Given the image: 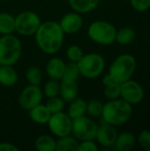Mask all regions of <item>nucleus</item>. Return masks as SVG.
I'll return each mask as SVG.
<instances>
[{"instance_id": "nucleus-1", "label": "nucleus", "mask_w": 150, "mask_h": 151, "mask_svg": "<svg viewBox=\"0 0 150 151\" xmlns=\"http://www.w3.org/2000/svg\"><path fill=\"white\" fill-rule=\"evenodd\" d=\"M34 36L38 48L47 55L57 54L65 41V33L59 23L55 20L42 22Z\"/></svg>"}, {"instance_id": "nucleus-2", "label": "nucleus", "mask_w": 150, "mask_h": 151, "mask_svg": "<svg viewBox=\"0 0 150 151\" xmlns=\"http://www.w3.org/2000/svg\"><path fill=\"white\" fill-rule=\"evenodd\" d=\"M132 106L133 105L122 98L108 100V102L103 104V110L102 113L103 121L114 127L124 125L132 117Z\"/></svg>"}, {"instance_id": "nucleus-3", "label": "nucleus", "mask_w": 150, "mask_h": 151, "mask_svg": "<svg viewBox=\"0 0 150 151\" xmlns=\"http://www.w3.org/2000/svg\"><path fill=\"white\" fill-rule=\"evenodd\" d=\"M135 69V58L131 54H122L112 61L109 67L108 73L115 82L122 84L132 79Z\"/></svg>"}, {"instance_id": "nucleus-4", "label": "nucleus", "mask_w": 150, "mask_h": 151, "mask_svg": "<svg viewBox=\"0 0 150 151\" xmlns=\"http://www.w3.org/2000/svg\"><path fill=\"white\" fill-rule=\"evenodd\" d=\"M22 54V43L14 35H4L0 36V65H14Z\"/></svg>"}, {"instance_id": "nucleus-5", "label": "nucleus", "mask_w": 150, "mask_h": 151, "mask_svg": "<svg viewBox=\"0 0 150 151\" xmlns=\"http://www.w3.org/2000/svg\"><path fill=\"white\" fill-rule=\"evenodd\" d=\"M77 65L80 76L93 80L98 78L103 73L105 69V59L99 53L90 52L84 54L77 62Z\"/></svg>"}, {"instance_id": "nucleus-6", "label": "nucleus", "mask_w": 150, "mask_h": 151, "mask_svg": "<svg viewBox=\"0 0 150 151\" xmlns=\"http://www.w3.org/2000/svg\"><path fill=\"white\" fill-rule=\"evenodd\" d=\"M117 29L106 20H95L88 27V35L91 41L100 45H111L115 42Z\"/></svg>"}, {"instance_id": "nucleus-7", "label": "nucleus", "mask_w": 150, "mask_h": 151, "mask_svg": "<svg viewBox=\"0 0 150 151\" xmlns=\"http://www.w3.org/2000/svg\"><path fill=\"white\" fill-rule=\"evenodd\" d=\"M42 23L40 16L33 11H23L15 16V32L21 36H32Z\"/></svg>"}, {"instance_id": "nucleus-8", "label": "nucleus", "mask_w": 150, "mask_h": 151, "mask_svg": "<svg viewBox=\"0 0 150 151\" xmlns=\"http://www.w3.org/2000/svg\"><path fill=\"white\" fill-rule=\"evenodd\" d=\"M98 125L89 116H82L72 119V134L79 141L95 140L97 133Z\"/></svg>"}, {"instance_id": "nucleus-9", "label": "nucleus", "mask_w": 150, "mask_h": 151, "mask_svg": "<svg viewBox=\"0 0 150 151\" xmlns=\"http://www.w3.org/2000/svg\"><path fill=\"white\" fill-rule=\"evenodd\" d=\"M47 125L51 134L55 137L59 138L72 134V119L66 112L61 111L51 114Z\"/></svg>"}, {"instance_id": "nucleus-10", "label": "nucleus", "mask_w": 150, "mask_h": 151, "mask_svg": "<svg viewBox=\"0 0 150 151\" xmlns=\"http://www.w3.org/2000/svg\"><path fill=\"white\" fill-rule=\"evenodd\" d=\"M43 97L42 88H41L39 85L28 84L19 93L18 104L21 109L28 111L34 106L41 104Z\"/></svg>"}, {"instance_id": "nucleus-11", "label": "nucleus", "mask_w": 150, "mask_h": 151, "mask_svg": "<svg viewBox=\"0 0 150 151\" xmlns=\"http://www.w3.org/2000/svg\"><path fill=\"white\" fill-rule=\"evenodd\" d=\"M120 98H122L131 105L138 104L143 100L144 89L139 82L133 80H128L127 81L120 84Z\"/></svg>"}, {"instance_id": "nucleus-12", "label": "nucleus", "mask_w": 150, "mask_h": 151, "mask_svg": "<svg viewBox=\"0 0 150 151\" xmlns=\"http://www.w3.org/2000/svg\"><path fill=\"white\" fill-rule=\"evenodd\" d=\"M58 23L65 35H74L82 28L83 18L80 13L72 11L65 13Z\"/></svg>"}, {"instance_id": "nucleus-13", "label": "nucleus", "mask_w": 150, "mask_h": 151, "mask_svg": "<svg viewBox=\"0 0 150 151\" xmlns=\"http://www.w3.org/2000/svg\"><path fill=\"white\" fill-rule=\"evenodd\" d=\"M117 137L118 132L116 130V127L103 122L98 126L95 140L100 146L103 148H111L114 146Z\"/></svg>"}, {"instance_id": "nucleus-14", "label": "nucleus", "mask_w": 150, "mask_h": 151, "mask_svg": "<svg viewBox=\"0 0 150 151\" xmlns=\"http://www.w3.org/2000/svg\"><path fill=\"white\" fill-rule=\"evenodd\" d=\"M66 63L64 59L58 57H53L46 64L45 72L50 80L60 81L64 76Z\"/></svg>"}, {"instance_id": "nucleus-15", "label": "nucleus", "mask_w": 150, "mask_h": 151, "mask_svg": "<svg viewBox=\"0 0 150 151\" xmlns=\"http://www.w3.org/2000/svg\"><path fill=\"white\" fill-rule=\"evenodd\" d=\"M79 85L78 81H60L59 96L65 102L70 103L79 96Z\"/></svg>"}, {"instance_id": "nucleus-16", "label": "nucleus", "mask_w": 150, "mask_h": 151, "mask_svg": "<svg viewBox=\"0 0 150 151\" xmlns=\"http://www.w3.org/2000/svg\"><path fill=\"white\" fill-rule=\"evenodd\" d=\"M28 116L29 119L35 124L47 125L51 113L48 110L47 106L41 103L28 111Z\"/></svg>"}, {"instance_id": "nucleus-17", "label": "nucleus", "mask_w": 150, "mask_h": 151, "mask_svg": "<svg viewBox=\"0 0 150 151\" xmlns=\"http://www.w3.org/2000/svg\"><path fill=\"white\" fill-rule=\"evenodd\" d=\"M101 0H68V4L72 11L80 14L89 13L95 11Z\"/></svg>"}, {"instance_id": "nucleus-18", "label": "nucleus", "mask_w": 150, "mask_h": 151, "mask_svg": "<svg viewBox=\"0 0 150 151\" xmlns=\"http://www.w3.org/2000/svg\"><path fill=\"white\" fill-rule=\"evenodd\" d=\"M19 80V75L13 65H0V85L12 87Z\"/></svg>"}, {"instance_id": "nucleus-19", "label": "nucleus", "mask_w": 150, "mask_h": 151, "mask_svg": "<svg viewBox=\"0 0 150 151\" xmlns=\"http://www.w3.org/2000/svg\"><path fill=\"white\" fill-rule=\"evenodd\" d=\"M87 104L88 102L83 98L77 97L69 103V106L66 113L72 119L80 118L87 115Z\"/></svg>"}, {"instance_id": "nucleus-20", "label": "nucleus", "mask_w": 150, "mask_h": 151, "mask_svg": "<svg viewBox=\"0 0 150 151\" xmlns=\"http://www.w3.org/2000/svg\"><path fill=\"white\" fill-rule=\"evenodd\" d=\"M136 144V137L130 132H125L118 134L114 147L118 151H129L133 150Z\"/></svg>"}, {"instance_id": "nucleus-21", "label": "nucleus", "mask_w": 150, "mask_h": 151, "mask_svg": "<svg viewBox=\"0 0 150 151\" xmlns=\"http://www.w3.org/2000/svg\"><path fill=\"white\" fill-rule=\"evenodd\" d=\"M57 140L53 135L42 134L34 142V148L38 151H56Z\"/></svg>"}, {"instance_id": "nucleus-22", "label": "nucleus", "mask_w": 150, "mask_h": 151, "mask_svg": "<svg viewBox=\"0 0 150 151\" xmlns=\"http://www.w3.org/2000/svg\"><path fill=\"white\" fill-rule=\"evenodd\" d=\"M15 32V17L8 12H0V35H11Z\"/></svg>"}, {"instance_id": "nucleus-23", "label": "nucleus", "mask_w": 150, "mask_h": 151, "mask_svg": "<svg viewBox=\"0 0 150 151\" xmlns=\"http://www.w3.org/2000/svg\"><path fill=\"white\" fill-rule=\"evenodd\" d=\"M79 141L72 135H65L57 140L56 151H78Z\"/></svg>"}, {"instance_id": "nucleus-24", "label": "nucleus", "mask_w": 150, "mask_h": 151, "mask_svg": "<svg viewBox=\"0 0 150 151\" xmlns=\"http://www.w3.org/2000/svg\"><path fill=\"white\" fill-rule=\"evenodd\" d=\"M136 38V32L133 28L126 27L117 30L116 33V40L118 43L121 45H128L132 43Z\"/></svg>"}, {"instance_id": "nucleus-25", "label": "nucleus", "mask_w": 150, "mask_h": 151, "mask_svg": "<svg viewBox=\"0 0 150 151\" xmlns=\"http://www.w3.org/2000/svg\"><path fill=\"white\" fill-rule=\"evenodd\" d=\"M25 77L28 84L30 85H39L42 81L43 73L40 67L32 65L29 66L25 73Z\"/></svg>"}, {"instance_id": "nucleus-26", "label": "nucleus", "mask_w": 150, "mask_h": 151, "mask_svg": "<svg viewBox=\"0 0 150 151\" xmlns=\"http://www.w3.org/2000/svg\"><path fill=\"white\" fill-rule=\"evenodd\" d=\"M80 76L77 63L69 62L65 65V73L61 81H78L79 77Z\"/></svg>"}, {"instance_id": "nucleus-27", "label": "nucleus", "mask_w": 150, "mask_h": 151, "mask_svg": "<svg viewBox=\"0 0 150 151\" xmlns=\"http://www.w3.org/2000/svg\"><path fill=\"white\" fill-rule=\"evenodd\" d=\"M103 110V104L97 100V99H92L89 102H88L87 104V114L92 118V119H96L102 117Z\"/></svg>"}, {"instance_id": "nucleus-28", "label": "nucleus", "mask_w": 150, "mask_h": 151, "mask_svg": "<svg viewBox=\"0 0 150 151\" xmlns=\"http://www.w3.org/2000/svg\"><path fill=\"white\" fill-rule=\"evenodd\" d=\"M60 81L55 80H49L43 86V96L47 98H51L59 96Z\"/></svg>"}, {"instance_id": "nucleus-29", "label": "nucleus", "mask_w": 150, "mask_h": 151, "mask_svg": "<svg viewBox=\"0 0 150 151\" xmlns=\"http://www.w3.org/2000/svg\"><path fill=\"white\" fill-rule=\"evenodd\" d=\"M45 105L47 106L48 110L51 114H55L64 111L65 107V102L59 96H57L55 97L48 98V101Z\"/></svg>"}, {"instance_id": "nucleus-30", "label": "nucleus", "mask_w": 150, "mask_h": 151, "mask_svg": "<svg viewBox=\"0 0 150 151\" xmlns=\"http://www.w3.org/2000/svg\"><path fill=\"white\" fill-rule=\"evenodd\" d=\"M65 55L69 62L77 63L82 58V56L84 55V52L79 45L72 44L67 48Z\"/></svg>"}, {"instance_id": "nucleus-31", "label": "nucleus", "mask_w": 150, "mask_h": 151, "mask_svg": "<svg viewBox=\"0 0 150 151\" xmlns=\"http://www.w3.org/2000/svg\"><path fill=\"white\" fill-rule=\"evenodd\" d=\"M104 96L108 100H115L120 98L121 95V87L118 83H113L108 86H104L103 89Z\"/></svg>"}, {"instance_id": "nucleus-32", "label": "nucleus", "mask_w": 150, "mask_h": 151, "mask_svg": "<svg viewBox=\"0 0 150 151\" xmlns=\"http://www.w3.org/2000/svg\"><path fill=\"white\" fill-rule=\"evenodd\" d=\"M138 142L145 150H150V130H142L139 134Z\"/></svg>"}, {"instance_id": "nucleus-33", "label": "nucleus", "mask_w": 150, "mask_h": 151, "mask_svg": "<svg viewBox=\"0 0 150 151\" xmlns=\"http://www.w3.org/2000/svg\"><path fill=\"white\" fill-rule=\"evenodd\" d=\"M99 150L95 140H86L79 142L78 151H97Z\"/></svg>"}, {"instance_id": "nucleus-34", "label": "nucleus", "mask_w": 150, "mask_h": 151, "mask_svg": "<svg viewBox=\"0 0 150 151\" xmlns=\"http://www.w3.org/2000/svg\"><path fill=\"white\" fill-rule=\"evenodd\" d=\"M132 7L140 12H146L150 8V0H129Z\"/></svg>"}, {"instance_id": "nucleus-35", "label": "nucleus", "mask_w": 150, "mask_h": 151, "mask_svg": "<svg viewBox=\"0 0 150 151\" xmlns=\"http://www.w3.org/2000/svg\"><path fill=\"white\" fill-rule=\"evenodd\" d=\"M0 151H19V148L11 142H0Z\"/></svg>"}, {"instance_id": "nucleus-36", "label": "nucleus", "mask_w": 150, "mask_h": 151, "mask_svg": "<svg viewBox=\"0 0 150 151\" xmlns=\"http://www.w3.org/2000/svg\"><path fill=\"white\" fill-rule=\"evenodd\" d=\"M113 83H117L114 81V80L111 77V75L109 73L105 74L103 78V86H108V85H111V84H113Z\"/></svg>"}]
</instances>
